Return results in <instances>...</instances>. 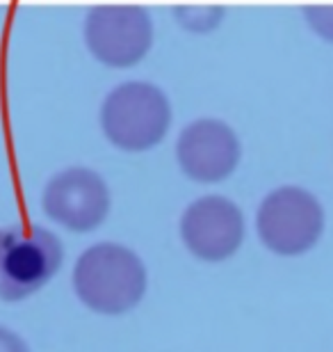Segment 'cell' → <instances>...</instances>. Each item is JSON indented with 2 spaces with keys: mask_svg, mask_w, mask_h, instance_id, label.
<instances>
[{
  "mask_svg": "<svg viewBox=\"0 0 333 352\" xmlns=\"http://www.w3.org/2000/svg\"><path fill=\"white\" fill-rule=\"evenodd\" d=\"M256 229L265 248L276 254H303L320 241L324 231V208L308 190L281 186L260 201Z\"/></svg>",
  "mask_w": 333,
  "mask_h": 352,
  "instance_id": "3957f363",
  "label": "cell"
},
{
  "mask_svg": "<svg viewBox=\"0 0 333 352\" xmlns=\"http://www.w3.org/2000/svg\"><path fill=\"white\" fill-rule=\"evenodd\" d=\"M181 238L201 261H224L244 241V215L229 197L203 195L183 210Z\"/></svg>",
  "mask_w": 333,
  "mask_h": 352,
  "instance_id": "52a82bcc",
  "label": "cell"
},
{
  "mask_svg": "<svg viewBox=\"0 0 333 352\" xmlns=\"http://www.w3.org/2000/svg\"><path fill=\"white\" fill-rule=\"evenodd\" d=\"M84 41L103 65L133 67L151 51V14L141 5H96L84 19Z\"/></svg>",
  "mask_w": 333,
  "mask_h": 352,
  "instance_id": "5b68a950",
  "label": "cell"
},
{
  "mask_svg": "<svg viewBox=\"0 0 333 352\" xmlns=\"http://www.w3.org/2000/svg\"><path fill=\"white\" fill-rule=\"evenodd\" d=\"M310 28L320 34L322 39L333 41V5H315V7H303Z\"/></svg>",
  "mask_w": 333,
  "mask_h": 352,
  "instance_id": "9c48e42d",
  "label": "cell"
},
{
  "mask_svg": "<svg viewBox=\"0 0 333 352\" xmlns=\"http://www.w3.org/2000/svg\"><path fill=\"white\" fill-rule=\"evenodd\" d=\"M242 146L236 131L222 119H194L181 131L176 158L190 179L215 183L236 172Z\"/></svg>",
  "mask_w": 333,
  "mask_h": 352,
  "instance_id": "ba28073f",
  "label": "cell"
},
{
  "mask_svg": "<svg viewBox=\"0 0 333 352\" xmlns=\"http://www.w3.org/2000/svg\"><path fill=\"white\" fill-rule=\"evenodd\" d=\"M110 188L89 167H67L51 176L41 195L44 213L69 231H94L110 213Z\"/></svg>",
  "mask_w": 333,
  "mask_h": 352,
  "instance_id": "8992f818",
  "label": "cell"
},
{
  "mask_svg": "<svg viewBox=\"0 0 333 352\" xmlns=\"http://www.w3.org/2000/svg\"><path fill=\"white\" fill-rule=\"evenodd\" d=\"M65 263L60 238L44 227H12L5 231L0 256V298L19 302L44 288Z\"/></svg>",
  "mask_w": 333,
  "mask_h": 352,
  "instance_id": "277c9868",
  "label": "cell"
},
{
  "mask_svg": "<svg viewBox=\"0 0 333 352\" xmlns=\"http://www.w3.org/2000/svg\"><path fill=\"white\" fill-rule=\"evenodd\" d=\"M148 286L137 252L119 243H96L78 256L73 291L91 311L119 316L139 305Z\"/></svg>",
  "mask_w": 333,
  "mask_h": 352,
  "instance_id": "6da1fadb",
  "label": "cell"
},
{
  "mask_svg": "<svg viewBox=\"0 0 333 352\" xmlns=\"http://www.w3.org/2000/svg\"><path fill=\"white\" fill-rule=\"evenodd\" d=\"M3 243H5V231L0 229V256H3Z\"/></svg>",
  "mask_w": 333,
  "mask_h": 352,
  "instance_id": "8fae6325",
  "label": "cell"
},
{
  "mask_svg": "<svg viewBox=\"0 0 333 352\" xmlns=\"http://www.w3.org/2000/svg\"><path fill=\"white\" fill-rule=\"evenodd\" d=\"M172 126V103L158 85L128 80L117 85L101 105V129L124 151H148Z\"/></svg>",
  "mask_w": 333,
  "mask_h": 352,
  "instance_id": "7a4b0ae2",
  "label": "cell"
},
{
  "mask_svg": "<svg viewBox=\"0 0 333 352\" xmlns=\"http://www.w3.org/2000/svg\"><path fill=\"white\" fill-rule=\"evenodd\" d=\"M0 352H30V348L14 329L0 325Z\"/></svg>",
  "mask_w": 333,
  "mask_h": 352,
  "instance_id": "30bf717a",
  "label": "cell"
}]
</instances>
